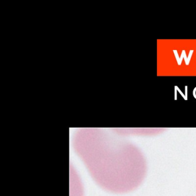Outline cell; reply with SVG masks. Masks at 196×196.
I'll return each instance as SVG.
<instances>
[{"mask_svg":"<svg viewBox=\"0 0 196 196\" xmlns=\"http://www.w3.org/2000/svg\"><path fill=\"white\" fill-rule=\"evenodd\" d=\"M73 147L97 184L114 193H125L140 185L146 163L141 151L132 143L100 129L76 132Z\"/></svg>","mask_w":196,"mask_h":196,"instance_id":"1","label":"cell"},{"mask_svg":"<svg viewBox=\"0 0 196 196\" xmlns=\"http://www.w3.org/2000/svg\"><path fill=\"white\" fill-rule=\"evenodd\" d=\"M70 177V196H83L82 183L74 170L73 172H71Z\"/></svg>","mask_w":196,"mask_h":196,"instance_id":"2","label":"cell"},{"mask_svg":"<svg viewBox=\"0 0 196 196\" xmlns=\"http://www.w3.org/2000/svg\"><path fill=\"white\" fill-rule=\"evenodd\" d=\"M173 52H174V55L176 56V59H177V61L178 65H181L183 58H185V63H186V65H189L190 61V59L192 58V54H193V50H190V51L189 56H188V58L186 57V52H185V50H183L180 58H179V56H178V54L177 50H173Z\"/></svg>","mask_w":196,"mask_h":196,"instance_id":"3","label":"cell"},{"mask_svg":"<svg viewBox=\"0 0 196 196\" xmlns=\"http://www.w3.org/2000/svg\"><path fill=\"white\" fill-rule=\"evenodd\" d=\"M176 86V88H177V91H178V92H179V93H180V94H181V95L182 96V97H183V98H184L185 100H186V98H185V95H184V94H183V92H182L181 91V90L179 89V87H178V86Z\"/></svg>","mask_w":196,"mask_h":196,"instance_id":"4","label":"cell"},{"mask_svg":"<svg viewBox=\"0 0 196 196\" xmlns=\"http://www.w3.org/2000/svg\"><path fill=\"white\" fill-rule=\"evenodd\" d=\"M185 98L186 100H188V86H185Z\"/></svg>","mask_w":196,"mask_h":196,"instance_id":"5","label":"cell"},{"mask_svg":"<svg viewBox=\"0 0 196 196\" xmlns=\"http://www.w3.org/2000/svg\"><path fill=\"white\" fill-rule=\"evenodd\" d=\"M175 100H177V90L175 86Z\"/></svg>","mask_w":196,"mask_h":196,"instance_id":"6","label":"cell"}]
</instances>
